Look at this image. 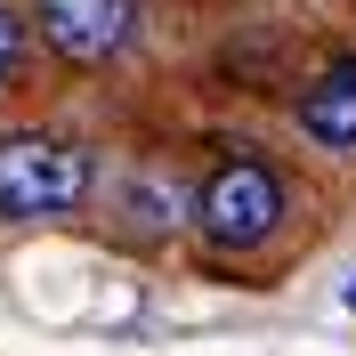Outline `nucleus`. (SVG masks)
Masks as SVG:
<instances>
[{"label":"nucleus","instance_id":"obj_1","mask_svg":"<svg viewBox=\"0 0 356 356\" xmlns=\"http://www.w3.org/2000/svg\"><path fill=\"white\" fill-rule=\"evenodd\" d=\"M97 195V146L73 130H0V227L73 219Z\"/></svg>","mask_w":356,"mask_h":356},{"label":"nucleus","instance_id":"obj_2","mask_svg":"<svg viewBox=\"0 0 356 356\" xmlns=\"http://www.w3.org/2000/svg\"><path fill=\"white\" fill-rule=\"evenodd\" d=\"M284 211H291V195H284V178L267 170L259 154H227L219 170L195 186V235H202L211 251H227V259L275 243Z\"/></svg>","mask_w":356,"mask_h":356},{"label":"nucleus","instance_id":"obj_3","mask_svg":"<svg viewBox=\"0 0 356 356\" xmlns=\"http://www.w3.org/2000/svg\"><path fill=\"white\" fill-rule=\"evenodd\" d=\"M33 8V41L73 73L122 65L146 41V0H24Z\"/></svg>","mask_w":356,"mask_h":356},{"label":"nucleus","instance_id":"obj_4","mask_svg":"<svg viewBox=\"0 0 356 356\" xmlns=\"http://www.w3.org/2000/svg\"><path fill=\"white\" fill-rule=\"evenodd\" d=\"M300 130H308V146H324V154H356V49L332 57V65L300 89Z\"/></svg>","mask_w":356,"mask_h":356},{"label":"nucleus","instance_id":"obj_5","mask_svg":"<svg viewBox=\"0 0 356 356\" xmlns=\"http://www.w3.org/2000/svg\"><path fill=\"white\" fill-rule=\"evenodd\" d=\"M178 227H195V195H186L178 178H162V170H138L130 186H122V235H130V243H162Z\"/></svg>","mask_w":356,"mask_h":356},{"label":"nucleus","instance_id":"obj_6","mask_svg":"<svg viewBox=\"0 0 356 356\" xmlns=\"http://www.w3.org/2000/svg\"><path fill=\"white\" fill-rule=\"evenodd\" d=\"M24 49H33V8L24 0H0V89L24 73Z\"/></svg>","mask_w":356,"mask_h":356}]
</instances>
